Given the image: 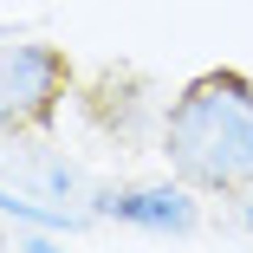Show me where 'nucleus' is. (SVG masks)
Masks as SVG:
<instances>
[{
  "label": "nucleus",
  "mask_w": 253,
  "mask_h": 253,
  "mask_svg": "<svg viewBox=\"0 0 253 253\" xmlns=\"http://www.w3.org/2000/svg\"><path fill=\"white\" fill-rule=\"evenodd\" d=\"M169 163L195 188H247L253 182V84L240 72H208L175 97Z\"/></svg>",
  "instance_id": "obj_1"
},
{
  "label": "nucleus",
  "mask_w": 253,
  "mask_h": 253,
  "mask_svg": "<svg viewBox=\"0 0 253 253\" xmlns=\"http://www.w3.org/2000/svg\"><path fill=\"white\" fill-rule=\"evenodd\" d=\"M65 91V59L39 39L0 33V130H26L45 124Z\"/></svg>",
  "instance_id": "obj_2"
},
{
  "label": "nucleus",
  "mask_w": 253,
  "mask_h": 253,
  "mask_svg": "<svg viewBox=\"0 0 253 253\" xmlns=\"http://www.w3.org/2000/svg\"><path fill=\"white\" fill-rule=\"evenodd\" d=\"M104 214H117V221H136V227H195V201L182 195V188H130V195H111L104 201Z\"/></svg>",
  "instance_id": "obj_3"
},
{
  "label": "nucleus",
  "mask_w": 253,
  "mask_h": 253,
  "mask_svg": "<svg viewBox=\"0 0 253 253\" xmlns=\"http://www.w3.org/2000/svg\"><path fill=\"white\" fill-rule=\"evenodd\" d=\"M26 253H59V247L52 240H26Z\"/></svg>",
  "instance_id": "obj_4"
}]
</instances>
